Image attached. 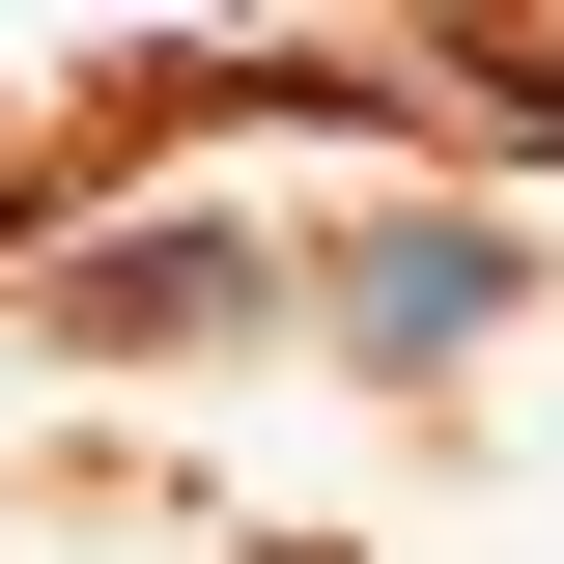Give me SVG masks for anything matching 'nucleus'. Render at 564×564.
<instances>
[{"mask_svg": "<svg viewBox=\"0 0 564 564\" xmlns=\"http://www.w3.org/2000/svg\"><path fill=\"white\" fill-rule=\"evenodd\" d=\"M339 339L367 367H480L508 339V226H367V254H339Z\"/></svg>", "mask_w": 564, "mask_h": 564, "instance_id": "f257e3e1", "label": "nucleus"}]
</instances>
